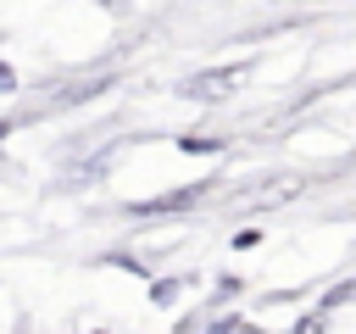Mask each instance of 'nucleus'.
Listing matches in <instances>:
<instances>
[{
    "instance_id": "obj_1",
    "label": "nucleus",
    "mask_w": 356,
    "mask_h": 334,
    "mask_svg": "<svg viewBox=\"0 0 356 334\" xmlns=\"http://www.w3.org/2000/svg\"><path fill=\"white\" fill-rule=\"evenodd\" d=\"M11 89H17V72H11V67H0V95H11Z\"/></svg>"
}]
</instances>
